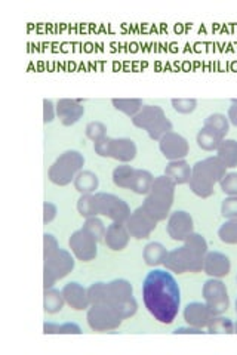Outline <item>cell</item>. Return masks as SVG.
Returning <instances> with one entry per match:
<instances>
[{"label":"cell","instance_id":"6da1fadb","mask_svg":"<svg viewBox=\"0 0 237 355\" xmlns=\"http://www.w3.org/2000/svg\"><path fill=\"white\" fill-rule=\"evenodd\" d=\"M144 305L162 325H171L181 307V290L167 269H151L142 281Z\"/></svg>","mask_w":237,"mask_h":355},{"label":"cell","instance_id":"7a4b0ae2","mask_svg":"<svg viewBox=\"0 0 237 355\" xmlns=\"http://www.w3.org/2000/svg\"><path fill=\"white\" fill-rule=\"evenodd\" d=\"M88 298L91 305L104 304L119 309L123 317L135 316L138 304L133 298L132 285L125 278H116L110 283H94L88 287Z\"/></svg>","mask_w":237,"mask_h":355},{"label":"cell","instance_id":"3957f363","mask_svg":"<svg viewBox=\"0 0 237 355\" xmlns=\"http://www.w3.org/2000/svg\"><path fill=\"white\" fill-rule=\"evenodd\" d=\"M208 253V242L198 233H191L184 240V244L171 250L164 259V268L175 274L200 273L205 264V256Z\"/></svg>","mask_w":237,"mask_h":355},{"label":"cell","instance_id":"277c9868","mask_svg":"<svg viewBox=\"0 0 237 355\" xmlns=\"http://www.w3.org/2000/svg\"><path fill=\"white\" fill-rule=\"evenodd\" d=\"M75 269V259L66 249L58 246L53 234L44 236V287H54L58 280L67 277Z\"/></svg>","mask_w":237,"mask_h":355},{"label":"cell","instance_id":"5b68a950","mask_svg":"<svg viewBox=\"0 0 237 355\" xmlns=\"http://www.w3.org/2000/svg\"><path fill=\"white\" fill-rule=\"evenodd\" d=\"M175 184L167 175L156 176L153 181L146 200L142 202V209L154 221H164L171 215V209L175 198Z\"/></svg>","mask_w":237,"mask_h":355},{"label":"cell","instance_id":"8992f818","mask_svg":"<svg viewBox=\"0 0 237 355\" xmlns=\"http://www.w3.org/2000/svg\"><path fill=\"white\" fill-rule=\"evenodd\" d=\"M225 171L224 163L216 155L198 162L191 168L190 190L200 198L211 197L215 191L214 186L225 176Z\"/></svg>","mask_w":237,"mask_h":355},{"label":"cell","instance_id":"52a82bcc","mask_svg":"<svg viewBox=\"0 0 237 355\" xmlns=\"http://www.w3.org/2000/svg\"><path fill=\"white\" fill-rule=\"evenodd\" d=\"M84 164H85L84 154H80L76 150H68L61 154L49 168L48 171L49 181L59 186H66L71 182H75V178L77 176V173L84 169Z\"/></svg>","mask_w":237,"mask_h":355},{"label":"cell","instance_id":"ba28073f","mask_svg":"<svg viewBox=\"0 0 237 355\" xmlns=\"http://www.w3.org/2000/svg\"><path fill=\"white\" fill-rule=\"evenodd\" d=\"M132 123L146 131L153 141H160L162 137L172 132V123L159 106H144L137 116L132 117Z\"/></svg>","mask_w":237,"mask_h":355},{"label":"cell","instance_id":"9c48e42d","mask_svg":"<svg viewBox=\"0 0 237 355\" xmlns=\"http://www.w3.org/2000/svg\"><path fill=\"white\" fill-rule=\"evenodd\" d=\"M94 211L95 216L102 215L111 219L113 222L126 224L131 216V207L123 198L108 194V193H95L94 194Z\"/></svg>","mask_w":237,"mask_h":355},{"label":"cell","instance_id":"30bf717a","mask_svg":"<svg viewBox=\"0 0 237 355\" xmlns=\"http://www.w3.org/2000/svg\"><path fill=\"white\" fill-rule=\"evenodd\" d=\"M88 325L92 330L95 332H108L117 329L125 317L122 312L116 308L99 304V305H91L88 308L86 314Z\"/></svg>","mask_w":237,"mask_h":355},{"label":"cell","instance_id":"8fae6325","mask_svg":"<svg viewBox=\"0 0 237 355\" xmlns=\"http://www.w3.org/2000/svg\"><path fill=\"white\" fill-rule=\"evenodd\" d=\"M205 304L212 311L214 316H222L230 307L229 290L220 278H209L203 285Z\"/></svg>","mask_w":237,"mask_h":355},{"label":"cell","instance_id":"7c38bea8","mask_svg":"<svg viewBox=\"0 0 237 355\" xmlns=\"http://www.w3.org/2000/svg\"><path fill=\"white\" fill-rule=\"evenodd\" d=\"M98 240L92 236L86 228L82 227L77 231L71 234L68 240V246L73 255L82 260V262H89L94 260L98 255Z\"/></svg>","mask_w":237,"mask_h":355},{"label":"cell","instance_id":"4fadbf2b","mask_svg":"<svg viewBox=\"0 0 237 355\" xmlns=\"http://www.w3.org/2000/svg\"><path fill=\"white\" fill-rule=\"evenodd\" d=\"M159 148L162 154L167 157L169 162L172 160H184L189 155L190 145L189 141L185 140L182 135L177 132H169L162 137L159 141Z\"/></svg>","mask_w":237,"mask_h":355},{"label":"cell","instance_id":"5bb4252c","mask_svg":"<svg viewBox=\"0 0 237 355\" xmlns=\"http://www.w3.org/2000/svg\"><path fill=\"white\" fill-rule=\"evenodd\" d=\"M156 227H158V221H154V219L144 211L142 207H137L126 221V228L131 237L137 240L149 238L154 229H156Z\"/></svg>","mask_w":237,"mask_h":355},{"label":"cell","instance_id":"9a60e30c","mask_svg":"<svg viewBox=\"0 0 237 355\" xmlns=\"http://www.w3.org/2000/svg\"><path fill=\"white\" fill-rule=\"evenodd\" d=\"M168 234L175 242H184L191 233H194V222L189 212L175 211L168 218Z\"/></svg>","mask_w":237,"mask_h":355},{"label":"cell","instance_id":"2e32d148","mask_svg":"<svg viewBox=\"0 0 237 355\" xmlns=\"http://www.w3.org/2000/svg\"><path fill=\"white\" fill-rule=\"evenodd\" d=\"M231 269V262L227 255L216 252V250H212V252L206 253L205 256V264H203V271L208 274L211 278H222L225 276L230 274Z\"/></svg>","mask_w":237,"mask_h":355},{"label":"cell","instance_id":"e0dca14e","mask_svg":"<svg viewBox=\"0 0 237 355\" xmlns=\"http://www.w3.org/2000/svg\"><path fill=\"white\" fill-rule=\"evenodd\" d=\"M214 317L215 316L208 305L202 304V302H191V304L184 308V320L187 321V325L194 327L208 329Z\"/></svg>","mask_w":237,"mask_h":355},{"label":"cell","instance_id":"ac0fdd59","mask_svg":"<svg viewBox=\"0 0 237 355\" xmlns=\"http://www.w3.org/2000/svg\"><path fill=\"white\" fill-rule=\"evenodd\" d=\"M57 116L63 122L64 126H71L77 123L85 114V107L80 104V99L63 98L57 102Z\"/></svg>","mask_w":237,"mask_h":355},{"label":"cell","instance_id":"d6986e66","mask_svg":"<svg viewBox=\"0 0 237 355\" xmlns=\"http://www.w3.org/2000/svg\"><path fill=\"white\" fill-rule=\"evenodd\" d=\"M131 234L126 228V224L123 222H113L107 227L106 237H104V244L115 250V252H120V250L125 249L129 243Z\"/></svg>","mask_w":237,"mask_h":355},{"label":"cell","instance_id":"ffe728a7","mask_svg":"<svg viewBox=\"0 0 237 355\" xmlns=\"http://www.w3.org/2000/svg\"><path fill=\"white\" fill-rule=\"evenodd\" d=\"M63 295L66 299V304H68L76 311H84L91 307L89 298H88V289H85L79 283H75V281L67 283L63 287Z\"/></svg>","mask_w":237,"mask_h":355},{"label":"cell","instance_id":"44dd1931","mask_svg":"<svg viewBox=\"0 0 237 355\" xmlns=\"http://www.w3.org/2000/svg\"><path fill=\"white\" fill-rule=\"evenodd\" d=\"M137 144L129 138H111L110 159L129 163L137 157Z\"/></svg>","mask_w":237,"mask_h":355},{"label":"cell","instance_id":"7402d4cb","mask_svg":"<svg viewBox=\"0 0 237 355\" xmlns=\"http://www.w3.org/2000/svg\"><path fill=\"white\" fill-rule=\"evenodd\" d=\"M164 175L171 178L177 185L189 184L191 178V166L185 160H172L164 168Z\"/></svg>","mask_w":237,"mask_h":355},{"label":"cell","instance_id":"603a6c76","mask_svg":"<svg viewBox=\"0 0 237 355\" xmlns=\"http://www.w3.org/2000/svg\"><path fill=\"white\" fill-rule=\"evenodd\" d=\"M216 157H218L227 169L237 168V141L222 140L220 147L216 148Z\"/></svg>","mask_w":237,"mask_h":355},{"label":"cell","instance_id":"cb8c5ba5","mask_svg":"<svg viewBox=\"0 0 237 355\" xmlns=\"http://www.w3.org/2000/svg\"><path fill=\"white\" fill-rule=\"evenodd\" d=\"M167 255H168L167 247L158 242L149 243L146 247H144V252H142V258L149 267L163 265L164 259H167Z\"/></svg>","mask_w":237,"mask_h":355},{"label":"cell","instance_id":"d4e9b609","mask_svg":"<svg viewBox=\"0 0 237 355\" xmlns=\"http://www.w3.org/2000/svg\"><path fill=\"white\" fill-rule=\"evenodd\" d=\"M75 188L80 194H94L98 190L99 180L98 176L91 171H82L75 178Z\"/></svg>","mask_w":237,"mask_h":355},{"label":"cell","instance_id":"484cf974","mask_svg":"<svg viewBox=\"0 0 237 355\" xmlns=\"http://www.w3.org/2000/svg\"><path fill=\"white\" fill-rule=\"evenodd\" d=\"M66 299L63 295V290H57L54 287L46 289L44 295V308L48 314H57L64 308Z\"/></svg>","mask_w":237,"mask_h":355},{"label":"cell","instance_id":"4316f807","mask_svg":"<svg viewBox=\"0 0 237 355\" xmlns=\"http://www.w3.org/2000/svg\"><path fill=\"white\" fill-rule=\"evenodd\" d=\"M153 181H154V176L151 175V172L144 171V169H137L135 176H133L132 185H131V191H133L135 194H140V195H147L151 185H153Z\"/></svg>","mask_w":237,"mask_h":355},{"label":"cell","instance_id":"83f0119b","mask_svg":"<svg viewBox=\"0 0 237 355\" xmlns=\"http://www.w3.org/2000/svg\"><path fill=\"white\" fill-rule=\"evenodd\" d=\"M203 126L215 131L221 138L225 140V135L230 131V120H229V117L224 116V114H221V113H214V114H211V116L205 119Z\"/></svg>","mask_w":237,"mask_h":355},{"label":"cell","instance_id":"f1b7e54d","mask_svg":"<svg viewBox=\"0 0 237 355\" xmlns=\"http://www.w3.org/2000/svg\"><path fill=\"white\" fill-rule=\"evenodd\" d=\"M224 138H221L218 133L209 128H202L198 133V145L205 151H214L220 147Z\"/></svg>","mask_w":237,"mask_h":355},{"label":"cell","instance_id":"f546056e","mask_svg":"<svg viewBox=\"0 0 237 355\" xmlns=\"http://www.w3.org/2000/svg\"><path fill=\"white\" fill-rule=\"evenodd\" d=\"M111 102L116 110L125 113L129 117H135L144 107V102L140 98H113Z\"/></svg>","mask_w":237,"mask_h":355},{"label":"cell","instance_id":"4dcf8cb0","mask_svg":"<svg viewBox=\"0 0 237 355\" xmlns=\"http://www.w3.org/2000/svg\"><path fill=\"white\" fill-rule=\"evenodd\" d=\"M135 168H132L129 164H122L113 171V182L119 188H125V190H131V185L135 176Z\"/></svg>","mask_w":237,"mask_h":355},{"label":"cell","instance_id":"1f68e13d","mask_svg":"<svg viewBox=\"0 0 237 355\" xmlns=\"http://www.w3.org/2000/svg\"><path fill=\"white\" fill-rule=\"evenodd\" d=\"M209 335H233L234 333V323L222 316H215L208 326Z\"/></svg>","mask_w":237,"mask_h":355},{"label":"cell","instance_id":"d6a6232c","mask_svg":"<svg viewBox=\"0 0 237 355\" xmlns=\"http://www.w3.org/2000/svg\"><path fill=\"white\" fill-rule=\"evenodd\" d=\"M45 335H80L82 329L75 323H64V325H55V323H45Z\"/></svg>","mask_w":237,"mask_h":355},{"label":"cell","instance_id":"836d02e7","mask_svg":"<svg viewBox=\"0 0 237 355\" xmlns=\"http://www.w3.org/2000/svg\"><path fill=\"white\" fill-rule=\"evenodd\" d=\"M218 237L225 244H237V219L225 221L218 229Z\"/></svg>","mask_w":237,"mask_h":355},{"label":"cell","instance_id":"e575fe53","mask_svg":"<svg viewBox=\"0 0 237 355\" xmlns=\"http://www.w3.org/2000/svg\"><path fill=\"white\" fill-rule=\"evenodd\" d=\"M84 228H86L88 231L98 240V243L99 242H104L107 228H106L104 222H102L98 216L88 218L86 221H85V224H84Z\"/></svg>","mask_w":237,"mask_h":355},{"label":"cell","instance_id":"d590c367","mask_svg":"<svg viewBox=\"0 0 237 355\" xmlns=\"http://www.w3.org/2000/svg\"><path fill=\"white\" fill-rule=\"evenodd\" d=\"M77 211L85 219L95 216L94 194H82L77 202Z\"/></svg>","mask_w":237,"mask_h":355},{"label":"cell","instance_id":"8d00e7d4","mask_svg":"<svg viewBox=\"0 0 237 355\" xmlns=\"http://www.w3.org/2000/svg\"><path fill=\"white\" fill-rule=\"evenodd\" d=\"M86 137L91 141L97 142L101 138L107 137V126L101 122H91V123H88V126H86Z\"/></svg>","mask_w":237,"mask_h":355},{"label":"cell","instance_id":"74e56055","mask_svg":"<svg viewBox=\"0 0 237 355\" xmlns=\"http://www.w3.org/2000/svg\"><path fill=\"white\" fill-rule=\"evenodd\" d=\"M172 107L175 111L181 114H190L198 107V99L194 98H173Z\"/></svg>","mask_w":237,"mask_h":355},{"label":"cell","instance_id":"f35d334b","mask_svg":"<svg viewBox=\"0 0 237 355\" xmlns=\"http://www.w3.org/2000/svg\"><path fill=\"white\" fill-rule=\"evenodd\" d=\"M221 215L227 219H237V195L224 198L221 203Z\"/></svg>","mask_w":237,"mask_h":355},{"label":"cell","instance_id":"ab89813d","mask_svg":"<svg viewBox=\"0 0 237 355\" xmlns=\"http://www.w3.org/2000/svg\"><path fill=\"white\" fill-rule=\"evenodd\" d=\"M221 190L227 195H237V172L225 173V176L220 182Z\"/></svg>","mask_w":237,"mask_h":355},{"label":"cell","instance_id":"60d3db41","mask_svg":"<svg viewBox=\"0 0 237 355\" xmlns=\"http://www.w3.org/2000/svg\"><path fill=\"white\" fill-rule=\"evenodd\" d=\"M110 147H111V138L110 137H104V138H101L99 141L94 142L95 153L99 155V157H110Z\"/></svg>","mask_w":237,"mask_h":355},{"label":"cell","instance_id":"b9f144b4","mask_svg":"<svg viewBox=\"0 0 237 355\" xmlns=\"http://www.w3.org/2000/svg\"><path fill=\"white\" fill-rule=\"evenodd\" d=\"M57 213H58L57 204L50 203V202H45V203H44V224H45V225L53 222L54 219L57 218Z\"/></svg>","mask_w":237,"mask_h":355},{"label":"cell","instance_id":"7bdbcfd3","mask_svg":"<svg viewBox=\"0 0 237 355\" xmlns=\"http://www.w3.org/2000/svg\"><path fill=\"white\" fill-rule=\"evenodd\" d=\"M57 114V107L54 106V102L50 99H44V122L48 124L55 119Z\"/></svg>","mask_w":237,"mask_h":355},{"label":"cell","instance_id":"ee69618b","mask_svg":"<svg viewBox=\"0 0 237 355\" xmlns=\"http://www.w3.org/2000/svg\"><path fill=\"white\" fill-rule=\"evenodd\" d=\"M203 333H208V332H203V329L194 327L190 325L189 327H178L173 330V335H203Z\"/></svg>","mask_w":237,"mask_h":355},{"label":"cell","instance_id":"f6af8a7d","mask_svg":"<svg viewBox=\"0 0 237 355\" xmlns=\"http://www.w3.org/2000/svg\"><path fill=\"white\" fill-rule=\"evenodd\" d=\"M227 117H229L230 123L237 128V98L231 99V106L229 108V113H227Z\"/></svg>","mask_w":237,"mask_h":355},{"label":"cell","instance_id":"bcb514c9","mask_svg":"<svg viewBox=\"0 0 237 355\" xmlns=\"http://www.w3.org/2000/svg\"><path fill=\"white\" fill-rule=\"evenodd\" d=\"M234 333H237V321L234 323Z\"/></svg>","mask_w":237,"mask_h":355},{"label":"cell","instance_id":"7dc6e473","mask_svg":"<svg viewBox=\"0 0 237 355\" xmlns=\"http://www.w3.org/2000/svg\"><path fill=\"white\" fill-rule=\"evenodd\" d=\"M236 314H237V299H236Z\"/></svg>","mask_w":237,"mask_h":355},{"label":"cell","instance_id":"c3c4849f","mask_svg":"<svg viewBox=\"0 0 237 355\" xmlns=\"http://www.w3.org/2000/svg\"><path fill=\"white\" fill-rule=\"evenodd\" d=\"M236 280H237V278H236Z\"/></svg>","mask_w":237,"mask_h":355}]
</instances>
